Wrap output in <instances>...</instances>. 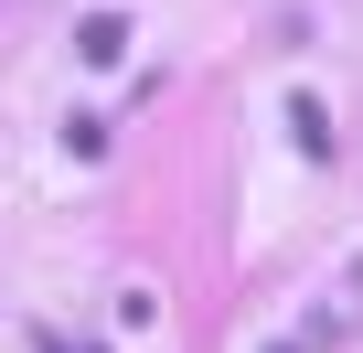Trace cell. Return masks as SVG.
<instances>
[{
	"mask_svg": "<svg viewBox=\"0 0 363 353\" xmlns=\"http://www.w3.org/2000/svg\"><path fill=\"white\" fill-rule=\"evenodd\" d=\"M289 139H299L310 161H331V118H320V97H289Z\"/></svg>",
	"mask_w": 363,
	"mask_h": 353,
	"instance_id": "7a4b0ae2",
	"label": "cell"
},
{
	"mask_svg": "<svg viewBox=\"0 0 363 353\" xmlns=\"http://www.w3.org/2000/svg\"><path fill=\"white\" fill-rule=\"evenodd\" d=\"M75 54H86V65H118V54H128V22H118V11H96V22L75 33Z\"/></svg>",
	"mask_w": 363,
	"mask_h": 353,
	"instance_id": "6da1fadb",
	"label": "cell"
}]
</instances>
